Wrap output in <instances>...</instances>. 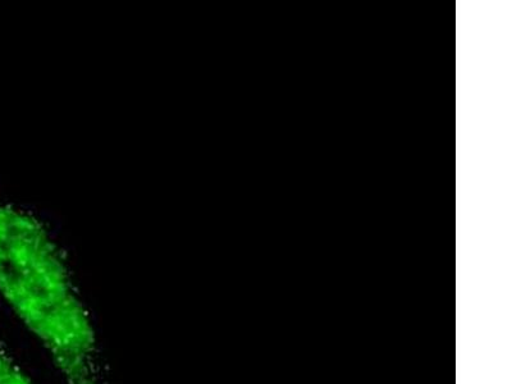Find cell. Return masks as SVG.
I'll list each match as a JSON object with an SVG mask.
<instances>
[{"label":"cell","mask_w":512,"mask_h":384,"mask_svg":"<svg viewBox=\"0 0 512 384\" xmlns=\"http://www.w3.org/2000/svg\"><path fill=\"white\" fill-rule=\"evenodd\" d=\"M0 297L64 384H113L93 317L47 224L0 198Z\"/></svg>","instance_id":"6da1fadb"},{"label":"cell","mask_w":512,"mask_h":384,"mask_svg":"<svg viewBox=\"0 0 512 384\" xmlns=\"http://www.w3.org/2000/svg\"><path fill=\"white\" fill-rule=\"evenodd\" d=\"M0 384H36L0 341Z\"/></svg>","instance_id":"7a4b0ae2"}]
</instances>
